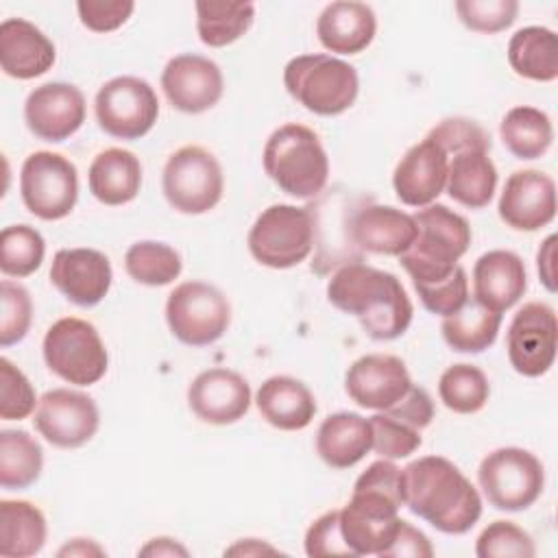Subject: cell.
I'll return each instance as SVG.
<instances>
[{
	"label": "cell",
	"mask_w": 558,
	"mask_h": 558,
	"mask_svg": "<svg viewBox=\"0 0 558 558\" xmlns=\"http://www.w3.org/2000/svg\"><path fill=\"white\" fill-rule=\"evenodd\" d=\"M161 190L168 205L185 216H201L214 209L225 192L220 161L203 146L177 148L161 172Z\"/></svg>",
	"instance_id": "ba28073f"
},
{
	"label": "cell",
	"mask_w": 558,
	"mask_h": 558,
	"mask_svg": "<svg viewBox=\"0 0 558 558\" xmlns=\"http://www.w3.org/2000/svg\"><path fill=\"white\" fill-rule=\"evenodd\" d=\"M484 148L449 155L445 192L466 209H484L497 190V168Z\"/></svg>",
	"instance_id": "f546056e"
},
{
	"label": "cell",
	"mask_w": 558,
	"mask_h": 558,
	"mask_svg": "<svg viewBox=\"0 0 558 558\" xmlns=\"http://www.w3.org/2000/svg\"><path fill=\"white\" fill-rule=\"evenodd\" d=\"M33 323V299L15 281L0 283V347L9 349L22 342Z\"/></svg>",
	"instance_id": "60d3db41"
},
{
	"label": "cell",
	"mask_w": 558,
	"mask_h": 558,
	"mask_svg": "<svg viewBox=\"0 0 558 558\" xmlns=\"http://www.w3.org/2000/svg\"><path fill=\"white\" fill-rule=\"evenodd\" d=\"M477 558H534L532 536L514 521L497 519L488 523L475 541Z\"/></svg>",
	"instance_id": "ab89813d"
},
{
	"label": "cell",
	"mask_w": 558,
	"mask_h": 558,
	"mask_svg": "<svg viewBox=\"0 0 558 558\" xmlns=\"http://www.w3.org/2000/svg\"><path fill=\"white\" fill-rule=\"evenodd\" d=\"M403 506L381 493L353 488L344 508H340V532L351 556H381L388 547Z\"/></svg>",
	"instance_id": "9a60e30c"
},
{
	"label": "cell",
	"mask_w": 558,
	"mask_h": 558,
	"mask_svg": "<svg viewBox=\"0 0 558 558\" xmlns=\"http://www.w3.org/2000/svg\"><path fill=\"white\" fill-rule=\"evenodd\" d=\"M447 168V153L425 135V140L410 146L395 166L392 187L397 198L416 209L432 205L445 192Z\"/></svg>",
	"instance_id": "7402d4cb"
},
{
	"label": "cell",
	"mask_w": 558,
	"mask_h": 558,
	"mask_svg": "<svg viewBox=\"0 0 558 558\" xmlns=\"http://www.w3.org/2000/svg\"><path fill=\"white\" fill-rule=\"evenodd\" d=\"M41 355L50 373L74 386H92L109 368V353L98 329L76 316H63L48 327Z\"/></svg>",
	"instance_id": "52a82bcc"
},
{
	"label": "cell",
	"mask_w": 558,
	"mask_h": 558,
	"mask_svg": "<svg viewBox=\"0 0 558 558\" xmlns=\"http://www.w3.org/2000/svg\"><path fill=\"white\" fill-rule=\"evenodd\" d=\"M262 163L268 179L292 198H316L329 181L327 150L305 124L288 122L275 129L264 144Z\"/></svg>",
	"instance_id": "3957f363"
},
{
	"label": "cell",
	"mask_w": 558,
	"mask_h": 558,
	"mask_svg": "<svg viewBox=\"0 0 558 558\" xmlns=\"http://www.w3.org/2000/svg\"><path fill=\"white\" fill-rule=\"evenodd\" d=\"M81 24L92 33H111L120 28L135 11L131 0H78L76 2Z\"/></svg>",
	"instance_id": "c3c4849f"
},
{
	"label": "cell",
	"mask_w": 558,
	"mask_h": 558,
	"mask_svg": "<svg viewBox=\"0 0 558 558\" xmlns=\"http://www.w3.org/2000/svg\"><path fill=\"white\" fill-rule=\"evenodd\" d=\"M85 111V96L76 85L52 81L26 96L24 122L37 140L59 144L83 126Z\"/></svg>",
	"instance_id": "e0dca14e"
},
{
	"label": "cell",
	"mask_w": 558,
	"mask_h": 558,
	"mask_svg": "<svg viewBox=\"0 0 558 558\" xmlns=\"http://www.w3.org/2000/svg\"><path fill=\"white\" fill-rule=\"evenodd\" d=\"M371 432H373V451L386 460H401L412 456L423 438L421 429L399 421L397 416L388 412H377L368 418Z\"/></svg>",
	"instance_id": "b9f144b4"
},
{
	"label": "cell",
	"mask_w": 558,
	"mask_h": 558,
	"mask_svg": "<svg viewBox=\"0 0 558 558\" xmlns=\"http://www.w3.org/2000/svg\"><path fill=\"white\" fill-rule=\"evenodd\" d=\"M438 397L442 405L456 414H475L488 403L490 384L480 366L458 362L442 371Z\"/></svg>",
	"instance_id": "74e56055"
},
{
	"label": "cell",
	"mask_w": 558,
	"mask_h": 558,
	"mask_svg": "<svg viewBox=\"0 0 558 558\" xmlns=\"http://www.w3.org/2000/svg\"><path fill=\"white\" fill-rule=\"evenodd\" d=\"M556 242L558 238L551 233L543 240V244L538 246V253H536V270H538V279L541 283L549 290V292H556Z\"/></svg>",
	"instance_id": "816d5d0a"
},
{
	"label": "cell",
	"mask_w": 558,
	"mask_h": 558,
	"mask_svg": "<svg viewBox=\"0 0 558 558\" xmlns=\"http://www.w3.org/2000/svg\"><path fill=\"white\" fill-rule=\"evenodd\" d=\"M248 381L231 368H207L187 386V405L209 425L238 423L251 408Z\"/></svg>",
	"instance_id": "44dd1931"
},
{
	"label": "cell",
	"mask_w": 558,
	"mask_h": 558,
	"mask_svg": "<svg viewBox=\"0 0 558 558\" xmlns=\"http://www.w3.org/2000/svg\"><path fill=\"white\" fill-rule=\"evenodd\" d=\"M377 33V15L366 2H329L318 20L316 35L325 50L333 54H360Z\"/></svg>",
	"instance_id": "484cf974"
},
{
	"label": "cell",
	"mask_w": 558,
	"mask_h": 558,
	"mask_svg": "<svg viewBox=\"0 0 558 558\" xmlns=\"http://www.w3.org/2000/svg\"><path fill=\"white\" fill-rule=\"evenodd\" d=\"M48 525L44 512L24 499L0 501V556L31 558L46 545Z\"/></svg>",
	"instance_id": "1f68e13d"
},
{
	"label": "cell",
	"mask_w": 558,
	"mask_h": 558,
	"mask_svg": "<svg viewBox=\"0 0 558 558\" xmlns=\"http://www.w3.org/2000/svg\"><path fill=\"white\" fill-rule=\"evenodd\" d=\"M87 185L92 196L109 207H120L135 201L142 187L140 157L118 146L100 150L89 163Z\"/></svg>",
	"instance_id": "83f0119b"
},
{
	"label": "cell",
	"mask_w": 558,
	"mask_h": 558,
	"mask_svg": "<svg viewBox=\"0 0 558 558\" xmlns=\"http://www.w3.org/2000/svg\"><path fill=\"white\" fill-rule=\"evenodd\" d=\"M501 327V314L482 305L475 299L442 318V340L458 353H482L495 344Z\"/></svg>",
	"instance_id": "d6a6232c"
},
{
	"label": "cell",
	"mask_w": 558,
	"mask_h": 558,
	"mask_svg": "<svg viewBox=\"0 0 558 558\" xmlns=\"http://www.w3.org/2000/svg\"><path fill=\"white\" fill-rule=\"evenodd\" d=\"M161 89L177 111L196 116L218 105L225 92V78L216 61L185 52L166 63L161 72Z\"/></svg>",
	"instance_id": "2e32d148"
},
{
	"label": "cell",
	"mask_w": 558,
	"mask_h": 558,
	"mask_svg": "<svg viewBox=\"0 0 558 558\" xmlns=\"http://www.w3.org/2000/svg\"><path fill=\"white\" fill-rule=\"evenodd\" d=\"M46 255L44 235L31 225H9L0 233V270L7 277H28Z\"/></svg>",
	"instance_id": "f35d334b"
},
{
	"label": "cell",
	"mask_w": 558,
	"mask_h": 558,
	"mask_svg": "<svg viewBox=\"0 0 558 558\" xmlns=\"http://www.w3.org/2000/svg\"><path fill=\"white\" fill-rule=\"evenodd\" d=\"M497 214L514 231H538L556 218V183L549 174L514 170L499 194Z\"/></svg>",
	"instance_id": "ac0fdd59"
},
{
	"label": "cell",
	"mask_w": 558,
	"mask_h": 558,
	"mask_svg": "<svg viewBox=\"0 0 558 558\" xmlns=\"http://www.w3.org/2000/svg\"><path fill=\"white\" fill-rule=\"evenodd\" d=\"M44 469L41 445L26 429L0 432V486L24 490L33 486Z\"/></svg>",
	"instance_id": "e575fe53"
},
{
	"label": "cell",
	"mask_w": 558,
	"mask_h": 558,
	"mask_svg": "<svg viewBox=\"0 0 558 558\" xmlns=\"http://www.w3.org/2000/svg\"><path fill=\"white\" fill-rule=\"evenodd\" d=\"M458 20L473 33L495 35L510 28L519 13L517 0H458Z\"/></svg>",
	"instance_id": "7bdbcfd3"
},
{
	"label": "cell",
	"mask_w": 558,
	"mask_h": 558,
	"mask_svg": "<svg viewBox=\"0 0 558 558\" xmlns=\"http://www.w3.org/2000/svg\"><path fill=\"white\" fill-rule=\"evenodd\" d=\"M190 551L179 545L174 538H168V536H157V538H150L142 549H140V556H187Z\"/></svg>",
	"instance_id": "f5cc1de1"
},
{
	"label": "cell",
	"mask_w": 558,
	"mask_h": 558,
	"mask_svg": "<svg viewBox=\"0 0 558 558\" xmlns=\"http://www.w3.org/2000/svg\"><path fill=\"white\" fill-rule=\"evenodd\" d=\"M403 473V506L442 534H464L482 517V495L442 456L412 460Z\"/></svg>",
	"instance_id": "7a4b0ae2"
},
{
	"label": "cell",
	"mask_w": 558,
	"mask_h": 558,
	"mask_svg": "<svg viewBox=\"0 0 558 558\" xmlns=\"http://www.w3.org/2000/svg\"><path fill=\"white\" fill-rule=\"evenodd\" d=\"M305 554L310 558L323 556H351L340 532V510H329L312 521L305 532Z\"/></svg>",
	"instance_id": "7dc6e473"
},
{
	"label": "cell",
	"mask_w": 558,
	"mask_h": 558,
	"mask_svg": "<svg viewBox=\"0 0 558 558\" xmlns=\"http://www.w3.org/2000/svg\"><path fill=\"white\" fill-rule=\"evenodd\" d=\"M314 238L316 220L310 207L275 203L255 218L246 244L257 264L286 270L310 257Z\"/></svg>",
	"instance_id": "8992f818"
},
{
	"label": "cell",
	"mask_w": 558,
	"mask_h": 558,
	"mask_svg": "<svg viewBox=\"0 0 558 558\" xmlns=\"http://www.w3.org/2000/svg\"><path fill=\"white\" fill-rule=\"evenodd\" d=\"M508 63L514 74L551 83L558 78V37L547 26H523L508 41Z\"/></svg>",
	"instance_id": "4dcf8cb0"
},
{
	"label": "cell",
	"mask_w": 558,
	"mask_h": 558,
	"mask_svg": "<svg viewBox=\"0 0 558 558\" xmlns=\"http://www.w3.org/2000/svg\"><path fill=\"white\" fill-rule=\"evenodd\" d=\"M499 137L517 159H538L554 142V124L549 116L536 107L519 105L506 111L499 122Z\"/></svg>",
	"instance_id": "836d02e7"
},
{
	"label": "cell",
	"mask_w": 558,
	"mask_h": 558,
	"mask_svg": "<svg viewBox=\"0 0 558 558\" xmlns=\"http://www.w3.org/2000/svg\"><path fill=\"white\" fill-rule=\"evenodd\" d=\"M37 403L31 379L9 357H0V418L22 421L37 410Z\"/></svg>",
	"instance_id": "ee69618b"
},
{
	"label": "cell",
	"mask_w": 558,
	"mask_h": 558,
	"mask_svg": "<svg viewBox=\"0 0 558 558\" xmlns=\"http://www.w3.org/2000/svg\"><path fill=\"white\" fill-rule=\"evenodd\" d=\"M98 126L116 140H140L159 118L153 85L140 76H116L100 85L94 98Z\"/></svg>",
	"instance_id": "7c38bea8"
},
{
	"label": "cell",
	"mask_w": 558,
	"mask_h": 558,
	"mask_svg": "<svg viewBox=\"0 0 558 558\" xmlns=\"http://www.w3.org/2000/svg\"><path fill=\"white\" fill-rule=\"evenodd\" d=\"M255 405L262 418L281 432L305 429L318 410L312 390L290 375L268 377L255 395Z\"/></svg>",
	"instance_id": "4316f807"
},
{
	"label": "cell",
	"mask_w": 558,
	"mask_h": 558,
	"mask_svg": "<svg viewBox=\"0 0 558 558\" xmlns=\"http://www.w3.org/2000/svg\"><path fill=\"white\" fill-rule=\"evenodd\" d=\"M434 547L429 538L408 521H399L388 547L379 558H432Z\"/></svg>",
	"instance_id": "f907efd6"
},
{
	"label": "cell",
	"mask_w": 558,
	"mask_h": 558,
	"mask_svg": "<svg viewBox=\"0 0 558 558\" xmlns=\"http://www.w3.org/2000/svg\"><path fill=\"white\" fill-rule=\"evenodd\" d=\"M384 412H388V414L397 416L399 421H403V423L423 432L434 418V401H432V397L425 388L412 384L408 388V392L395 405H390Z\"/></svg>",
	"instance_id": "681fc988"
},
{
	"label": "cell",
	"mask_w": 558,
	"mask_h": 558,
	"mask_svg": "<svg viewBox=\"0 0 558 558\" xmlns=\"http://www.w3.org/2000/svg\"><path fill=\"white\" fill-rule=\"evenodd\" d=\"M412 286H414L423 307L442 318L458 312L469 299V279L460 264L440 281L412 283Z\"/></svg>",
	"instance_id": "f6af8a7d"
},
{
	"label": "cell",
	"mask_w": 558,
	"mask_h": 558,
	"mask_svg": "<svg viewBox=\"0 0 558 558\" xmlns=\"http://www.w3.org/2000/svg\"><path fill=\"white\" fill-rule=\"evenodd\" d=\"M124 270L135 283L159 288L179 279L183 262L174 246L155 240H140L126 248Z\"/></svg>",
	"instance_id": "8d00e7d4"
},
{
	"label": "cell",
	"mask_w": 558,
	"mask_h": 558,
	"mask_svg": "<svg viewBox=\"0 0 558 558\" xmlns=\"http://www.w3.org/2000/svg\"><path fill=\"white\" fill-rule=\"evenodd\" d=\"M20 196L39 220L50 222L70 216L78 201L76 166L61 153H31L20 170Z\"/></svg>",
	"instance_id": "8fae6325"
},
{
	"label": "cell",
	"mask_w": 558,
	"mask_h": 558,
	"mask_svg": "<svg viewBox=\"0 0 558 558\" xmlns=\"http://www.w3.org/2000/svg\"><path fill=\"white\" fill-rule=\"evenodd\" d=\"M410 386L412 377L408 366L401 357L390 353L362 355L344 373V392L364 410H388Z\"/></svg>",
	"instance_id": "ffe728a7"
},
{
	"label": "cell",
	"mask_w": 558,
	"mask_h": 558,
	"mask_svg": "<svg viewBox=\"0 0 558 558\" xmlns=\"http://www.w3.org/2000/svg\"><path fill=\"white\" fill-rule=\"evenodd\" d=\"M484 499L504 512H521L536 504L545 486L543 462L523 447H499L477 466Z\"/></svg>",
	"instance_id": "9c48e42d"
},
{
	"label": "cell",
	"mask_w": 558,
	"mask_h": 558,
	"mask_svg": "<svg viewBox=\"0 0 558 558\" xmlns=\"http://www.w3.org/2000/svg\"><path fill=\"white\" fill-rule=\"evenodd\" d=\"M33 423L52 447L78 449L96 436L100 412L89 395L72 388H52L39 397Z\"/></svg>",
	"instance_id": "5bb4252c"
},
{
	"label": "cell",
	"mask_w": 558,
	"mask_h": 558,
	"mask_svg": "<svg viewBox=\"0 0 558 558\" xmlns=\"http://www.w3.org/2000/svg\"><path fill=\"white\" fill-rule=\"evenodd\" d=\"M347 233L351 244L364 253L399 257L414 242L416 222L412 214L373 203L360 207L349 218Z\"/></svg>",
	"instance_id": "603a6c76"
},
{
	"label": "cell",
	"mask_w": 558,
	"mask_h": 558,
	"mask_svg": "<svg viewBox=\"0 0 558 558\" xmlns=\"http://www.w3.org/2000/svg\"><path fill=\"white\" fill-rule=\"evenodd\" d=\"M286 92L316 116H340L353 107L360 78L351 63L325 54H299L283 68Z\"/></svg>",
	"instance_id": "5b68a950"
},
{
	"label": "cell",
	"mask_w": 558,
	"mask_h": 558,
	"mask_svg": "<svg viewBox=\"0 0 558 558\" xmlns=\"http://www.w3.org/2000/svg\"><path fill=\"white\" fill-rule=\"evenodd\" d=\"M57 59L52 39L24 17H7L0 24V68L7 76L31 81L46 74Z\"/></svg>",
	"instance_id": "cb8c5ba5"
},
{
	"label": "cell",
	"mask_w": 558,
	"mask_h": 558,
	"mask_svg": "<svg viewBox=\"0 0 558 558\" xmlns=\"http://www.w3.org/2000/svg\"><path fill=\"white\" fill-rule=\"evenodd\" d=\"M170 333L187 347L218 342L231 325L229 299L207 281H183L166 301Z\"/></svg>",
	"instance_id": "30bf717a"
},
{
	"label": "cell",
	"mask_w": 558,
	"mask_h": 558,
	"mask_svg": "<svg viewBox=\"0 0 558 558\" xmlns=\"http://www.w3.org/2000/svg\"><path fill=\"white\" fill-rule=\"evenodd\" d=\"M414 216L416 238L399 255V264L412 283H432L445 279L471 246V227L464 216L447 205L432 203Z\"/></svg>",
	"instance_id": "277c9868"
},
{
	"label": "cell",
	"mask_w": 558,
	"mask_h": 558,
	"mask_svg": "<svg viewBox=\"0 0 558 558\" xmlns=\"http://www.w3.org/2000/svg\"><path fill=\"white\" fill-rule=\"evenodd\" d=\"M113 268L98 248H59L50 264V283L74 305L94 307L111 288Z\"/></svg>",
	"instance_id": "d6986e66"
},
{
	"label": "cell",
	"mask_w": 558,
	"mask_h": 558,
	"mask_svg": "<svg viewBox=\"0 0 558 558\" xmlns=\"http://www.w3.org/2000/svg\"><path fill=\"white\" fill-rule=\"evenodd\" d=\"M105 549L98 547L92 538H72L65 547L59 549V556H102Z\"/></svg>",
	"instance_id": "db71d44e"
},
{
	"label": "cell",
	"mask_w": 558,
	"mask_h": 558,
	"mask_svg": "<svg viewBox=\"0 0 558 558\" xmlns=\"http://www.w3.org/2000/svg\"><path fill=\"white\" fill-rule=\"evenodd\" d=\"M264 551L277 554L275 547H270V545H266V543H259L257 538H242V541H238L233 547H229L225 554H244V556H251V554H264Z\"/></svg>",
	"instance_id": "11a10c76"
},
{
	"label": "cell",
	"mask_w": 558,
	"mask_h": 558,
	"mask_svg": "<svg viewBox=\"0 0 558 558\" xmlns=\"http://www.w3.org/2000/svg\"><path fill=\"white\" fill-rule=\"evenodd\" d=\"M429 140H434L445 153L447 157L460 150H469V148H484L490 150V135L471 118H445L440 120L429 133Z\"/></svg>",
	"instance_id": "bcb514c9"
},
{
	"label": "cell",
	"mask_w": 558,
	"mask_h": 558,
	"mask_svg": "<svg viewBox=\"0 0 558 558\" xmlns=\"http://www.w3.org/2000/svg\"><path fill=\"white\" fill-rule=\"evenodd\" d=\"M253 20V2H196V33L209 48H225L238 41Z\"/></svg>",
	"instance_id": "d590c367"
},
{
	"label": "cell",
	"mask_w": 558,
	"mask_h": 558,
	"mask_svg": "<svg viewBox=\"0 0 558 558\" xmlns=\"http://www.w3.org/2000/svg\"><path fill=\"white\" fill-rule=\"evenodd\" d=\"M558 323L551 305L543 301L525 303L510 320L506 351L510 366L523 377L545 375L556 360Z\"/></svg>",
	"instance_id": "4fadbf2b"
},
{
	"label": "cell",
	"mask_w": 558,
	"mask_h": 558,
	"mask_svg": "<svg viewBox=\"0 0 558 558\" xmlns=\"http://www.w3.org/2000/svg\"><path fill=\"white\" fill-rule=\"evenodd\" d=\"M527 288V270L514 251L495 248L473 266V299L504 314L519 303Z\"/></svg>",
	"instance_id": "d4e9b609"
},
{
	"label": "cell",
	"mask_w": 558,
	"mask_h": 558,
	"mask_svg": "<svg viewBox=\"0 0 558 558\" xmlns=\"http://www.w3.org/2000/svg\"><path fill=\"white\" fill-rule=\"evenodd\" d=\"M371 447V423L357 412H333L318 425L316 453L331 469L355 466Z\"/></svg>",
	"instance_id": "f1b7e54d"
},
{
	"label": "cell",
	"mask_w": 558,
	"mask_h": 558,
	"mask_svg": "<svg viewBox=\"0 0 558 558\" xmlns=\"http://www.w3.org/2000/svg\"><path fill=\"white\" fill-rule=\"evenodd\" d=\"M327 299L342 314L355 316L364 333L379 342L403 336L414 316L399 277L360 259L336 268L327 281Z\"/></svg>",
	"instance_id": "6da1fadb"
}]
</instances>
